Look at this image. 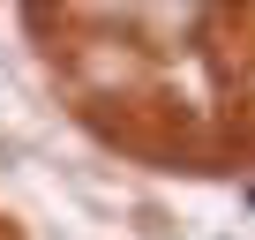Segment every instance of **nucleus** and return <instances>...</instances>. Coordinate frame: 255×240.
I'll return each mask as SVG.
<instances>
[{"label": "nucleus", "mask_w": 255, "mask_h": 240, "mask_svg": "<svg viewBox=\"0 0 255 240\" xmlns=\"http://www.w3.org/2000/svg\"><path fill=\"white\" fill-rule=\"evenodd\" d=\"M128 225H135L143 240H188L180 210H165V203H150V195H135V203H128Z\"/></svg>", "instance_id": "f257e3e1"}, {"label": "nucleus", "mask_w": 255, "mask_h": 240, "mask_svg": "<svg viewBox=\"0 0 255 240\" xmlns=\"http://www.w3.org/2000/svg\"><path fill=\"white\" fill-rule=\"evenodd\" d=\"M23 158H30L23 135H15V128H0V173H23Z\"/></svg>", "instance_id": "f03ea898"}]
</instances>
